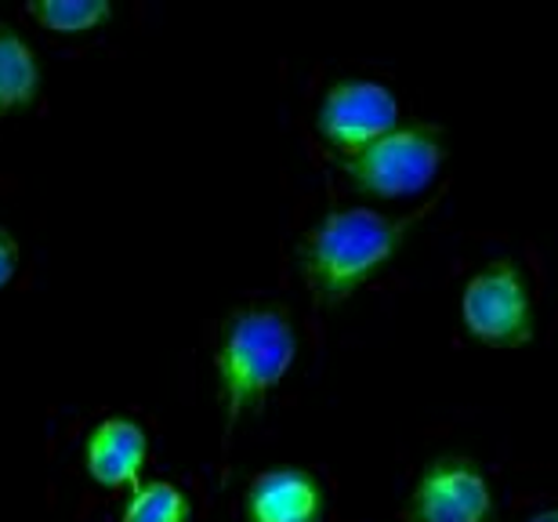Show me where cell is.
I'll use <instances>...</instances> for the list:
<instances>
[{
    "label": "cell",
    "mask_w": 558,
    "mask_h": 522,
    "mask_svg": "<svg viewBox=\"0 0 558 522\" xmlns=\"http://www.w3.org/2000/svg\"><path fill=\"white\" fill-rule=\"evenodd\" d=\"M120 522H189V497L174 483H138L131 490Z\"/></svg>",
    "instance_id": "30bf717a"
},
{
    "label": "cell",
    "mask_w": 558,
    "mask_h": 522,
    "mask_svg": "<svg viewBox=\"0 0 558 522\" xmlns=\"http://www.w3.org/2000/svg\"><path fill=\"white\" fill-rule=\"evenodd\" d=\"M247 522H319L323 490L308 472H262L243 497Z\"/></svg>",
    "instance_id": "ba28073f"
},
{
    "label": "cell",
    "mask_w": 558,
    "mask_h": 522,
    "mask_svg": "<svg viewBox=\"0 0 558 522\" xmlns=\"http://www.w3.org/2000/svg\"><path fill=\"white\" fill-rule=\"evenodd\" d=\"M19 269V243L11 240V232L0 226V287L11 283V276Z\"/></svg>",
    "instance_id": "7c38bea8"
},
{
    "label": "cell",
    "mask_w": 558,
    "mask_h": 522,
    "mask_svg": "<svg viewBox=\"0 0 558 522\" xmlns=\"http://www.w3.org/2000/svg\"><path fill=\"white\" fill-rule=\"evenodd\" d=\"M526 522H558V508H544V512L530 515Z\"/></svg>",
    "instance_id": "4fadbf2b"
},
{
    "label": "cell",
    "mask_w": 558,
    "mask_h": 522,
    "mask_svg": "<svg viewBox=\"0 0 558 522\" xmlns=\"http://www.w3.org/2000/svg\"><path fill=\"white\" fill-rule=\"evenodd\" d=\"M410 522H494V490L464 458H439L421 472L407 505Z\"/></svg>",
    "instance_id": "8992f818"
},
{
    "label": "cell",
    "mask_w": 558,
    "mask_h": 522,
    "mask_svg": "<svg viewBox=\"0 0 558 522\" xmlns=\"http://www.w3.org/2000/svg\"><path fill=\"white\" fill-rule=\"evenodd\" d=\"M149 461L145 428L131 417H106L84 439V469L106 490H135Z\"/></svg>",
    "instance_id": "52a82bcc"
},
{
    "label": "cell",
    "mask_w": 558,
    "mask_h": 522,
    "mask_svg": "<svg viewBox=\"0 0 558 522\" xmlns=\"http://www.w3.org/2000/svg\"><path fill=\"white\" fill-rule=\"evenodd\" d=\"M417 215H385L374 207L330 210L298 247L301 280L323 308H338L385 269L403 247Z\"/></svg>",
    "instance_id": "6da1fadb"
},
{
    "label": "cell",
    "mask_w": 558,
    "mask_h": 522,
    "mask_svg": "<svg viewBox=\"0 0 558 522\" xmlns=\"http://www.w3.org/2000/svg\"><path fill=\"white\" fill-rule=\"evenodd\" d=\"M442 135L432 124L396 128L352 157L341 160L349 185L374 199H407L424 193L442 168Z\"/></svg>",
    "instance_id": "3957f363"
},
{
    "label": "cell",
    "mask_w": 558,
    "mask_h": 522,
    "mask_svg": "<svg viewBox=\"0 0 558 522\" xmlns=\"http://www.w3.org/2000/svg\"><path fill=\"white\" fill-rule=\"evenodd\" d=\"M298 335L283 308H236L215 352L218 399L232 432L247 414H258L272 388L294 366Z\"/></svg>",
    "instance_id": "7a4b0ae2"
},
{
    "label": "cell",
    "mask_w": 558,
    "mask_h": 522,
    "mask_svg": "<svg viewBox=\"0 0 558 522\" xmlns=\"http://www.w3.org/2000/svg\"><path fill=\"white\" fill-rule=\"evenodd\" d=\"M40 92V65L26 40L0 22V117L29 106Z\"/></svg>",
    "instance_id": "9c48e42d"
},
{
    "label": "cell",
    "mask_w": 558,
    "mask_h": 522,
    "mask_svg": "<svg viewBox=\"0 0 558 522\" xmlns=\"http://www.w3.org/2000/svg\"><path fill=\"white\" fill-rule=\"evenodd\" d=\"M29 19L54 33H87L109 19L106 0H33Z\"/></svg>",
    "instance_id": "8fae6325"
},
{
    "label": "cell",
    "mask_w": 558,
    "mask_h": 522,
    "mask_svg": "<svg viewBox=\"0 0 558 522\" xmlns=\"http://www.w3.org/2000/svg\"><path fill=\"white\" fill-rule=\"evenodd\" d=\"M464 330L483 345L519 349L533 338V294L515 262L500 258L478 269L461 294Z\"/></svg>",
    "instance_id": "277c9868"
},
{
    "label": "cell",
    "mask_w": 558,
    "mask_h": 522,
    "mask_svg": "<svg viewBox=\"0 0 558 522\" xmlns=\"http://www.w3.org/2000/svg\"><path fill=\"white\" fill-rule=\"evenodd\" d=\"M399 128V98L377 81H338L316 109V131L333 153L352 157Z\"/></svg>",
    "instance_id": "5b68a950"
}]
</instances>
